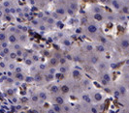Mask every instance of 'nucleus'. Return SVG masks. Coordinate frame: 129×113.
<instances>
[{"label": "nucleus", "mask_w": 129, "mask_h": 113, "mask_svg": "<svg viewBox=\"0 0 129 113\" xmlns=\"http://www.w3.org/2000/svg\"><path fill=\"white\" fill-rule=\"evenodd\" d=\"M103 80H105L107 83L110 82V80H111V76H110V74H109V73H105V74L103 75Z\"/></svg>", "instance_id": "f03ea898"}, {"label": "nucleus", "mask_w": 129, "mask_h": 113, "mask_svg": "<svg viewBox=\"0 0 129 113\" xmlns=\"http://www.w3.org/2000/svg\"><path fill=\"white\" fill-rule=\"evenodd\" d=\"M122 12H123L124 14H128V13H129V9H128L127 7H123V8H122Z\"/></svg>", "instance_id": "6e6552de"}, {"label": "nucleus", "mask_w": 129, "mask_h": 113, "mask_svg": "<svg viewBox=\"0 0 129 113\" xmlns=\"http://www.w3.org/2000/svg\"><path fill=\"white\" fill-rule=\"evenodd\" d=\"M97 50H98L99 52H104V51H105V47H104L103 45H98V46H97Z\"/></svg>", "instance_id": "39448f33"}, {"label": "nucleus", "mask_w": 129, "mask_h": 113, "mask_svg": "<svg viewBox=\"0 0 129 113\" xmlns=\"http://www.w3.org/2000/svg\"><path fill=\"white\" fill-rule=\"evenodd\" d=\"M101 41H102L103 42H106V39H105V38H103V37L101 38Z\"/></svg>", "instance_id": "f8f14e48"}, {"label": "nucleus", "mask_w": 129, "mask_h": 113, "mask_svg": "<svg viewBox=\"0 0 129 113\" xmlns=\"http://www.w3.org/2000/svg\"><path fill=\"white\" fill-rule=\"evenodd\" d=\"M92 62H93V63H96V62H97V58H95V57H94V58L92 59Z\"/></svg>", "instance_id": "9b49d317"}, {"label": "nucleus", "mask_w": 129, "mask_h": 113, "mask_svg": "<svg viewBox=\"0 0 129 113\" xmlns=\"http://www.w3.org/2000/svg\"><path fill=\"white\" fill-rule=\"evenodd\" d=\"M88 30H89V32H91V33H95V32L97 31V27H96L95 25H90V26L88 27Z\"/></svg>", "instance_id": "7ed1b4c3"}, {"label": "nucleus", "mask_w": 129, "mask_h": 113, "mask_svg": "<svg viewBox=\"0 0 129 113\" xmlns=\"http://www.w3.org/2000/svg\"><path fill=\"white\" fill-rule=\"evenodd\" d=\"M112 4H113V6L115 9H119V4H118V2H117L116 0H113Z\"/></svg>", "instance_id": "20e7f679"}, {"label": "nucleus", "mask_w": 129, "mask_h": 113, "mask_svg": "<svg viewBox=\"0 0 129 113\" xmlns=\"http://www.w3.org/2000/svg\"><path fill=\"white\" fill-rule=\"evenodd\" d=\"M94 17H95V19H97V20H102V15H101L100 14H96Z\"/></svg>", "instance_id": "0eeeda50"}, {"label": "nucleus", "mask_w": 129, "mask_h": 113, "mask_svg": "<svg viewBox=\"0 0 129 113\" xmlns=\"http://www.w3.org/2000/svg\"><path fill=\"white\" fill-rule=\"evenodd\" d=\"M127 64H128V65H129V61H127Z\"/></svg>", "instance_id": "ddd939ff"}, {"label": "nucleus", "mask_w": 129, "mask_h": 113, "mask_svg": "<svg viewBox=\"0 0 129 113\" xmlns=\"http://www.w3.org/2000/svg\"><path fill=\"white\" fill-rule=\"evenodd\" d=\"M120 45L122 48H128L129 47V41L128 40H122L120 42Z\"/></svg>", "instance_id": "f257e3e1"}, {"label": "nucleus", "mask_w": 129, "mask_h": 113, "mask_svg": "<svg viewBox=\"0 0 129 113\" xmlns=\"http://www.w3.org/2000/svg\"><path fill=\"white\" fill-rule=\"evenodd\" d=\"M119 92H120L121 94H124V93L126 92V91H125V88H124L123 86H121V87L119 88Z\"/></svg>", "instance_id": "1a4fd4ad"}, {"label": "nucleus", "mask_w": 129, "mask_h": 113, "mask_svg": "<svg viewBox=\"0 0 129 113\" xmlns=\"http://www.w3.org/2000/svg\"><path fill=\"white\" fill-rule=\"evenodd\" d=\"M95 99H96V100H101V99H102L101 94H95Z\"/></svg>", "instance_id": "423d86ee"}, {"label": "nucleus", "mask_w": 129, "mask_h": 113, "mask_svg": "<svg viewBox=\"0 0 129 113\" xmlns=\"http://www.w3.org/2000/svg\"><path fill=\"white\" fill-rule=\"evenodd\" d=\"M83 99H85L86 101H88V102L90 101V99H89V98H88L87 96H84V97H83Z\"/></svg>", "instance_id": "9d476101"}]
</instances>
